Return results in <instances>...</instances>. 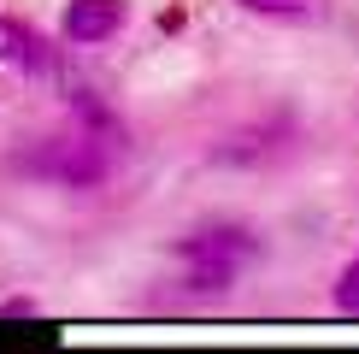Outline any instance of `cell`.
Instances as JSON below:
<instances>
[{"label": "cell", "instance_id": "obj_1", "mask_svg": "<svg viewBox=\"0 0 359 354\" xmlns=\"http://www.w3.org/2000/svg\"><path fill=\"white\" fill-rule=\"evenodd\" d=\"M177 254L189 266V289L194 295H224L236 277L248 272V260L259 254V236L248 225H201L177 242Z\"/></svg>", "mask_w": 359, "mask_h": 354}, {"label": "cell", "instance_id": "obj_2", "mask_svg": "<svg viewBox=\"0 0 359 354\" xmlns=\"http://www.w3.org/2000/svg\"><path fill=\"white\" fill-rule=\"evenodd\" d=\"M112 159H118V136H100V130H77V136H59L48 142L41 154H29L24 166L36 177H48L59 189H100L112 177Z\"/></svg>", "mask_w": 359, "mask_h": 354}, {"label": "cell", "instance_id": "obj_3", "mask_svg": "<svg viewBox=\"0 0 359 354\" xmlns=\"http://www.w3.org/2000/svg\"><path fill=\"white\" fill-rule=\"evenodd\" d=\"M0 65L18 77H53V48L36 24H24L18 12H0Z\"/></svg>", "mask_w": 359, "mask_h": 354}, {"label": "cell", "instance_id": "obj_4", "mask_svg": "<svg viewBox=\"0 0 359 354\" xmlns=\"http://www.w3.org/2000/svg\"><path fill=\"white\" fill-rule=\"evenodd\" d=\"M124 29V0H65V18H59V36L71 48H100Z\"/></svg>", "mask_w": 359, "mask_h": 354}, {"label": "cell", "instance_id": "obj_5", "mask_svg": "<svg viewBox=\"0 0 359 354\" xmlns=\"http://www.w3.org/2000/svg\"><path fill=\"white\" fill-rule=\"evenodd\" d=\"M253 18H283V24H306V18H324V0H236Z\"/></svg>", "mask_w": 359, "mask_h": 354}, {"label": "cell", "instance_id": "obj_6", "mask_svg": "<svg viewBox=\"0 0 359 354\" xmlns=\"http://www.w3.org/2000/svg\"><path fill=\"white\" fill-rule=\"evenodd\" d=\"M336 307H341L348 319H359V260L341 266V277H336Z\"/></svg>", "mask_w": 359, "mask_h": 354}, {"label": "cell", "instance_id": "obj_7", "mask_svg": "<svg viewBox=\"0 0 359 354\" xmlns=\"http://www.w3.org/2000/svg\"><path fill=\"white\" fill-rule=\"evenodd\" d=\"M0 313H6V319H36L41 307L29 301V295H12V301H0Z\"/></svg>", "mask_w": 359, "mask_h": 354}]
</instances>
